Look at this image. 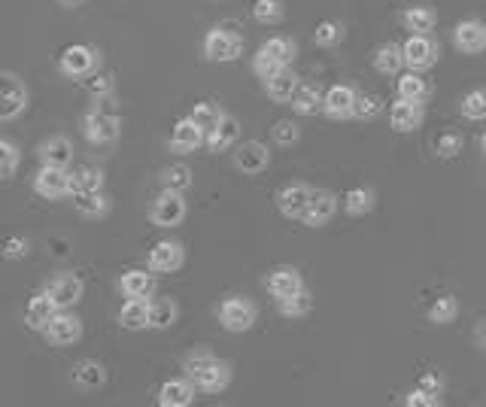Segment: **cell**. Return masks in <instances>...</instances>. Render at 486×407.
Returning a JSON list of instances; mask_svg holds the SVG:
<instances>
[{
	"instance_id": "1",
	"label": "cell",
	"mask_w": 486,
	"mask_h": 407,
	"mask_svg": "<svg viewBox=\"0 0 486 407\" xmlns=\"http://www.w3.org/2000/svg\"><path fill=\"white\" fill-rule=\"evenodd\" d=\"M101 67V52L89 43H74L59 55V70L67 80H89Z\"/></svg>"
},
{
	"instance_id": "2",
	"label": "cell",
	"mask_w": 486,
	"mask_h": 407,
	"mask_svg": "<svg viewBox=\"0 0 486 407\" xmlns=\"http://www.w3.org/2000/svg\"><path fill=\"white\" fill-rule=\"evenodd\" d=\"M204 59L213 64H228V61H238L243 55V37L238 31H228V27H210L204 34Z\"/></svg>"
},
{
	"instance_id": "3",
	"label": "cell",
	"mask_w": 486,
	"mask_h": 407,
	"mask_svg": "<svg viewBox=\"0 0 486 407\" xmlns=\"http://www.w3.org/2000/svg\"><path fill=\"white\" fill-rule=\"evenodd\" d=\"M255 319H259V307L243 295H231L219 304V323H223L225 332H231V334L249 332V328L255 325Z\"/></svg>"
},
{
	"instance_id": "4",
	"label": "cell",
	"mask_w": 486,
	"mask_h": 407,
	"mask_svg": "<svg viewBox=\"0 0 486 407\" xmlns=\"http://www.w3.org/2000/svg\"><path fill=\"white\" fill-rule=\"evenodd\" d=\"M34 192L46 201H59V198L74 195V176H70L67 168H59V164H43V168L34 174Z\"/></svg>"
},
{
	"instance_id": "5",
	"label": "cell",
	"mask_w": 486,
	"mask_h": 407,
	"mask_svg": "<svg viewBox=\"0 0 486 407\" xmlns=\"http://www.w3.org/2000/svg\"><path fill=\"white\" fill-rule=\"evenodd\" d=\"M82 137L91 143V146H104V143L119 140L122 134V119L113 116L106 110H91L89 116H82Z\"/></svg>"
},
{
	"instance_id": "6",
	"label": "cell",
	"mask_w": 486,
	"mask_h": 407,
	"mask_svg": "<svg viewBox=\"0 0 486 407\" xmlns=\"http://www.w3.org/2000/svg\"><path fill=\"white\" fill-rule=\"evenodd\" d=\"M185 198L183 192H174V189H161V195L153 201V210H149V219L153 225L159 228H176L185 219Z\"/></svg>"
},
{
	"instance_id": "7",
	"label": "cell",
	"mask_w": 486,
	"mask_h": 407,
	"mask_svg": "<svg viewBox=\"0 0 486 407\" xmlns=\"http://www.w3.org/2000/svg\"><path fill=\"white\" fill-rule=\"evenodd\" d=\"M404 64H407V70H432L435 64H438V43H435L428 34H411L404 43Z\"/></svg>"
},
{
	"instance_id": "8",
	"label": "cell",
	"mask_w": 486,
	"mask_h": 407,
	"mask_svg": "<svg viewBox=\"0 0 486 407\" xmlns=\"http://www.w3.org/2000/svg\"><path fill=\"white\" fill-rule=\"evenodd\" d=\"M43 334L52 347H74L82 338V319L74 310H59Z\"/></svg>"
},
{
	"instance_id": "9",
	"label": "cell",
	"mask_w": 486,
	"mask_h": 407,
	"mask_svg": "<svg viewBox=\"0 0 486 407\" xmlns=\"http://www.w3.org/2000/svg\"><path fill=\"white\" fill-rule=\"evenodd\" d=\"M268 164H270V149L262 140H247L234 149V168L243 176H259L268 170Z\"/></svg>"
},
{
	"instance_id": "10",
	"label": "cell",
	"mask_w": 486,
	"mask_h": 407,
	"mask_svg": "<svg viewBox=\"0 0 486 407\" xmlns=\"http://www.w3.org/2000/svg\"><path fill=\"white\" fill-rule=\"evenodd\" d=\"M356 101H359V91H356L353 85H332L323 98V113L328 119H334V122H341V119H353Z\"/></svg>"
},
{
	"instance_id": "11",
	"label": "cell",
	"mask_w": 486,
	"mask_h": 407,
	"mask_svg": "<svg viewBox=\"0 0 486 407\" xmlns=\"http://www.w3.org/2000/svg\"><path fill=\"white\" fill-rule=\"evenodd\" d=\"M27 110V85L16 74H4V104H0V119L16 122L21 113Z\"/></svg>"
},
{
	"instance_id": "12",
	"label": "cell",
	"mask_w": 486,
	"mask_h": 407,
	"mask_svg": "<svg viewBox=\"0 0 486 407\" xmlns=\"http://www.w3.org/2000/svg\"><path fill=\"white\" fill-rule=\"evenodd\" d=\"M334 213H338V195L328 189H317L310 198V204H307L302 223L307 228H325L334 219Z\"/></svg>"
},
{
	"instance_id": "13",
	"label": "cell",
	"mask_w": 486,
	"mask_h": 407,
	"mask_svg": "<svg viewBox=\"0 0 486 407\" xmlns=\"http://www.w3.org/2000/svg\"><path fill=\"white\" fill-rule=\"evenodd\" d=\"M46 292L52 295V301L59 304V310H74V307L82 301L85 286L76 274H59L46 286Z\"/></svg>"
},
{
	"instance_id": "14",
	"label": "cell",
	"mask_w": 486,
	"mask_h": 407,
	"mask_svg": "<svg viewBox=\"0 0 486 407\" xmlns=\"http://www.w3.org/2000/svg\"><path fill=\"white\" fill-rule=\"evenodd\" d=\"M310 198H313L310 185L289 183V185H283V189L277 192V210H280L286 219H302L307 204H310Z\"/></svg>"
},
{
	"instance_id": "15",
	"label": "cell",
	"mask_w": 486,
	"mask_h": 407,
	"mask_svg": "<svg viewBox=\"0 0 486 407\" xmlns=\"http://www.w3.org/2000/svg\"><path fill=\"white\" fill-rule=\"evenodd\" d=\"M185 265V249L176 240H159L153 249H149V268L155 274H174Z\"/></svg>"
},
{
	"instance_id": "16",
	"label": "cell",
	"mask_w": 486,
	"mask_h": 407,
	"mask_svg": "<svg viewBox=\"0 0 486 407\" xmlns=\"http://www.w3.org/2000/svg\"><path fill=\"white\" fill-rule=\"evenodd\" d=\"M453 46L466 55H477L486 46V25L481 19H466L453 27Z\"/></svg>"
},
{
	"instance_id": "17",
	"label": "cell",
	"mask_w": 486,
	"mask_h": 407,
	"mask_svg": "<svg viewBox=\"0 0 486 407\" xmlns=\"http://www.w3.org/2000/svg\"><path fill=\"white\" fill-rule=\"evenodd\" d=\"M55 313H59V304H55L52 295L43 289L25 307V325L31 328V332H46V325L55 319Z\"/></svg>"
},
{
	"instance_id": "18",
	"label": "cell",
	"mask_w": 486,
	"mask_h": 407,
	"mask_svg": "<svg viewBox=\"0 0 486 407\" xmlns=\"http://www.w3.org/2000/svg\"><path fill=\"white\" fill-rule=\"evenodd\" d=\"M201 143H207V134L195 125V119H192V116L180 119V122L174 125V131H170V149H174V153H180V155L195 153Z\"/></svg>"
},
{
	"instance_id": "19",
	"label": "cell",
	"mask_w": 486,
	"mask_h": 407,
	"mask_svg": "<svg viewBox=\"0 0 486 407\" xmlns=\"http://www.w3.org/2000/svg\"><path fill=\"white\" fill-rule=\"evenodd\" d=\"M426 113H423V104H413V101H402L398 98L389 110V122H392V131L398 134H413L419 125H423Z\"/></svg>"
},
{
	"instance_id": "20",
	"label": "cell",
	"mask_w": 486,
	"mask_h": 407,
	"mask_svg": "<svg viewBox=\"0 0 486 407\" xmlns=\"http://www.w3.org/2000/svg\"><path fill=\"white\" fill-rule=\"evenodd\" d=\"M195 380L192 377H176V380H168L161 383L159 389V402L161 407H189L192 402H195Z\"/></svg>"
},
{
	"instance_id": "21",
	"label": "cell",
	"mask_w": 486,
	"mask_h": 407,
	"mask_svg": "<svg viewBox=\"0 0 486 407\" xmlns=\"http://www.w3.org/2000/svg\"><path fill=\"white\" fill-rule=\"evenodd\" d=\"M149 317H153V298H128L119 310V325L128 332H143L149 328Z\"/></svg>"
},
{
	"instance_id": "22",
	"label": "cell",
	"mask_w": 486,
	"mask_h": 407,
	"mask_svg": "<svg viewBox=\"0 0 486 407\" xmlns=\"http://www.w3.org/2000/svg\"><path fill=\"white\" fill-rule=\"evenodd\" d=\"M302 289H304V277H302V270L298 268L280 265V268H274L268 274V292L274 298H289V295H295V292H302Z\"/></svg>"
},
{
	"instance_id": "23",
	"label": "cell",
	"mask_w": 486,
	"mask_h": 407,
	"mask_svg": "<svg viewBox=\"0 0 486 407\" xmlns=\"http://www.w3.org/2000/svg\"><path fill=\"white\" fill-rule=\"evenodd\" d=\"M228 383H231V365L223 359H213L210 365L195 377L198 392H207V395H216V392L228 389Z\"/></svg>"
},
{
	"instance_id": "24",
	"label": "cell",
	"mask_w": 486,
	"mask_h": 407,
	"mask_svg": "<svg viewBox=\"0 0 486 407\" xmlns=\"http://www.w3.org/2000/svg\"><path fill=\"white\" fill-rule=\"evenodd\" d=\"M119 289L125 298H153L155 295V270L153 268L149 270H140V268L125 270L119 280Z\"/></svg>"
},
{
	"instance_id": "25",
	"label": "cell",
	"mask_w": 486,
	"mask_h": 407,
	"mask_svg": "<svg viewBox=\"0 0 486 407\" xmlns=\"http://www.w3.org/2000/svg\"><path fill=\"white\" fill-rule=\"evenodd\" d=\"M37 159L43 164H59V168H70V161H74V143L67 137H61V134H55V137L43 140L37 146Z\"/></svg>"
},
{
	"instance_id": "26",
	"label": "cell",
	"mask_w": 486,
	"mask_h": 407,
	"mask_svg": "<svg viewBox=\"0 0 486 407\" xmlns=\"http://www.w3.org/2000/svg\"><path fill=\"white\" fill-rule=\"evenodd\" d=\"M396 91H398V98H402V101L426 104L428 95H432V85H428V80L419 76V70H407V74L398 76Z\"/></svg>"
},
{
	"instance_id": "27",
	"label": "cell",
	"mask_w": 486,
	"mask_h": 407,
	"mask_svg": "<svg viewBox=\"0 0 486 407\" xmlns=\"http://www.w3.org/2000/svg\"><path fill=\"white\" fill-rule=\"evenodd\" d=\"M238 137H240V122L225 113L223 122H219L210 134H207V149H210V153H228V149L238 143Z\"/></svg>"
},
{
	"instance_id": "28",
	"label": "cell",
	"mask_w": 486,
	"mask_h": 407,
	"mask_svg": "<svg viewBox=\"0 0 486 407\" xmlns=\"http://www.w3.org/2000/svg\"><path fill=\"white\" fill-rule=\"evenodd\" d=\"M74 207H76V213L85 216V219H101V216L110 213V195H106L104 189H98V192H76Z\"/></svg>"
},
{
	"instance_id": "29",
	"label": "cell",
	"mask_w": 486,
	"mask_h": 407,
	"mask_svg": "<svg viewBox=\"0 0 486 407\" xmlns=\"http://www.w3.org/2000/svg\"><path fill=\"white\" fill-rule=\"evenodd\" d=\"M298 85H302V80L295 76V70L283 67L280 74L274 76V80L264 82V91H268V98L274 104H292V95H295Z\"/></svg>"
},
{
	"instance_id": "30",
	"label": "cell",
	"mask_w": 486,
	"mask_h": 407,
	"mask_svg": "<svg viewBox=\"0 0 486 407\" xmlns=\"http://www.w3.org/2000/svg\"><path fill=\"white\" fill-rule=\"evenodd\" d=\"M402 67H407V64H404V49L398 43H383V46L374 49V70L380 76H396Z\"/></svg>"
},
{
	"instance_id": "31",
	"label": "cell",
	"mask_w": 486,
	"mask_h": 407,
	"mask_svg": "<svg viewBox=\"0 0 486 407\" xmlns=\"http://www.w3.org/2000/svg\"><path fill=\"white\" fill-rule=\"evenodd\" d=\"M323 91H319V85L313 82H302L295 89V95H292V110L298 113V116H313L317 110H323Z\"/></svg>"
},
{
	"instance_id": "32",
	"label": "cell",
	"mask_w": 486,
	"mask_h": 407,
	"mask_svg": "<svg viewBox=\"0 0 486 407\" xmlns=\"http://www.w3.org/2000/svg\"><path fill=\"white\" fill-rule=\"evenodd\" d=\"M74 383L80 387L82 392H95V389H101L104 383H106V371L101 362H95V359H82L80 365L74 368Z\"/></svg>"
},
{
	"instance_id": "33",
	"label": "cell",
	"mask_w": 486,
	"mask_h": 407,
	"mask_svg": "<svg viewBox=\"0 0 486 407\" xmlns=\"http://www.w3.org/2000/svg\"><path fill=\"white\" fill-rule=\"evenodd\" d=\"M374 204H377L374 189H364V185H356V189H349L344 195V210L356 219L368 216V213L374 210Z\"/></svg>"
},
{
	"instance_id": "34",
	"label": "cell",
	"mask_w": 486,
	"mask_h": 407,
	"mask_svg": "<svg viewBox=\"0 0 486 407\" xmlns=\"http://www.w3.org/2000/svg\"><path fill=\"white\" fill-rule=\"evenodd\" d=\"M277 310H280V317H286V319L307 317V313L313 310V295L307 292V286H304V289H302V292H295V295L277 298Z\"/></svg>"
},
{
	"instance_id": "35",
	"label": "cell",
	"mask_w": 486,
	"mask_h": 407,
	"mask_svg": "<svg viewBox=\"0 0 486 407\" xmlns=\"http://www.w3.org/2000/svg\"><path fill=\"white\" fill-rule=\"evenodd\" d=\"M402 21L411 34H428L435 25H438V16H435L432 6H411V10H404Z\"/></svg>"
},
{
	"instance_id": "36",
	"label": "cell",
	"mask_w": 486,
	"mask_h": 407,
	"mask_svg": "<svg viewBox=\"0 0 486 407\" xmlns=\"http://www.w3.org/2000/svg\"><path fill=\"white\" fill-rule=\"evenodd\" d=\"M176 317H180V307H176L174 298H155L153 301V317H149V328H155V332H164V328H170L176 323Z\"/></svg>"
},
{
	"instance_id": "37",
	"label": "cell",
	"mask_w": 486,
	"mask_h": 407,
	"mask_svg": "<svg viewBox=\"0 0 486 407\" xmlns=\"http://www.w3.org/2000/svg\"><path fill=\"white\" fill-rule=\"evenodd\" d=\"M74 176V195L76 192H98L104 189V170L95 168V164H80V168L70 170Z\"/></svg>"
},
{
	"instance_id": "38",
	"label": "cell",
	"mask_w": 486,
	"mask_h": 407,
	"mask_svg": "<svg viewBox=\"0 0 486 407\" xmlns=\"http://www.w3.org/2000/svg\"><path fill=\"white\" fill-rule=\"evenodd\" d=\"M189 116L195 119V125L201 128L204 134H210L213 128L225 119V110L219 104H213V101H201V104H195V110H192Z\"/></svg>"
},
{
	"instance_id": "39",
	"label": "cell",
	"mask_w": 486,
	"mask_h": 407,
	"mask_svg": "<svg viewBox=\"0 0 486 407\" xmlns=\"http://www.w3.org/2000/svg\"><path fill=\"white\" fill-rule=\"evenodd\" d=\"M195 183V174H192L189 164H170V168L161 170V189H174V192H185Z\"/></svg>"
},
{
	"instance_id": "40",
	"label": "cell",
	"mask_w": 486,
	"mask_h": 407,
	"mask_svg": "<svg viewBox=\"0 0 486 407\" xmlns=\"http://www.w3.org/2000/svg\"><path fill=\"white\" fill-rule=\"evenodd\" d=\"M456 317H459V301H456L453 295L435 298V304L428 307V323H435V325H450V323H456Z\"/></svg>"
},
{
	"instance_id": "41",
	"label": "cell",
	"mask_w": 486,
	"mask_h": 407,
	"mask_svg": "<svg viewBox=\"0 0 486 407\" xmlns=\"http://www.w3.org/2000/svg\"><path fill=\"white\" fill-rule=\"evenodd\" d=\"M253 19L259 21V25H280V21L286 19L283 0H255Z\"/></svg>"
},
{
	"instance_id": "42",
	"label": "cell",
	"mask_w": 486,
	"mask_h": 407,
	"mask_svg": "<svg viewBox=\"0 0 486 407\" xmlns=\"http://www.w3.org/2000/svg\"><path fill=\"white\" fill-rule=\"evenodd\" d=\"M262 49L274 55L280 64H286V67H292V61L298 59V46L292 37H270L268 43H262Z\"/></svg>"
},
{
	"instance_id": "43",
	"label": "cell",
	"mask_w": 486,
	"mask_h": 407,
	"mask_svg": "<svg viewBox=\"0 0 486 407\" xmlns=\"http://www.w3.org/2000/svg\"><path fill=\"white\" fill-rule=\"evenodd\" d=\"M462 116L471 119V122H483L486 119V89H471L459 104Z\"/></svg>"
},
{
	"instance_id": "44",
	"label": "cell",
	"mask_w": 486,
	"mask_h": 407,
	"mask_svg": "<svg viewBox=\"0 0 486 407\" xmlns=\"http://www.w3.org/2000/svg\"><path fill=\"white\" fill-rule=\"evenodd\" d=\"M341 40H344V25H341V21H334V19L319 21L317 31H313V43H317V46H323V49L338 46Z\"/></svg>"
},
{
	"instance_id": "45",
	"label": "cell",
	"mask_w": 486,
	"mask_h": 407,
	"mask_svg": "<svg viewBox=\"0 0 486 407\" xmlns=\"http://www.w3.org/2000/svg\"><path fill=\"white\" fill-rule=\"evenodd\" d=\"M286 67V64H280L274 59V55L270 52H264V49L259 46V52L253 55V74L259 76L262 82H268V80H274L277 74H280V70Z\"/></svg>"
},
{
	"instance_id": "46",
	"label": "cell",
	"mask_w": 486,
	"mask_h": 407,
	"mask_svg": "<svg viewBox=\"0 0 486 407\" xmlns=\"http://www.w3.org/2000/svg\"><path fill=\"white\" fill-rule=\"evenodd\" d=\"M19 161H21V153L12 140H0V176L4 180H12L19 170Z\"/></svg>"
},
{
	"instance_id": "47",
	"label": "cell",
	"mask_w": 486,
	"mask_h": 407,
	"mask_svg": "<svg viewBox=\"0 0 486 407\" xmlns=\"http://www.w3.org/2000/svg\"><path fill=\"white\" fill-rule=\"evenodd\" d=\"M462 146H466V140H462V134H456V131H444L438 140H435V153H438V159H456V155L462 153Z\"/></svg>"
},
{
	"instance_id": "48",
	"label": "cell",
	"mask_w": 486,
	"mask_h": 407,
	"mask_svg": "<svg viewBox=\"0 0 486 407\" xmlns=\"http://www.w3.org/2000/svg\"><path fill=\"white\" fill-rule=\"evenodd\" d=\"M383 113V98L380 95H359V101H356V113L353 119H362V122H371V119H377Z\"/></svg>"
},
{
	"instance_id": "49",
	"label": "cell",
	"mask_w": 486,
	"mask_h": 407,
	"mask_svg": "<svg viewBox=\"0 0 486 407\" xmlns=\"http://www.w3.org/2000/svg\"><path fill=\"white\" fill-rule=\"evenodd\" d=\"M85 89H89V95L98 98V101H110L113 91H116V80H113L110 74H95L85 80Z\"/></svg>"
},
{
	"instance_id": "50",
	"label": "cell",
	"mask_w": 486,
	"mask_h": 407,
	"mask_svg": "<svg viewBox=\"0 0 486 407\" xmlns=\"http://www.w3.org/2000/svg\"><path fill=\"white\" fill-rule=\"evenodd\" d=\"M216 359V356L210 353V349H195V353H189L183 359V371H185V377H192V380H195L198 374H201V371L210 365V362Z\"/></svg>"
},
{
	"instance_id": "51",
	"label": "cell",
	"mask_w": 486,
	"mask_h": 407,
	"mask_svg": "<svg viewBox=\"0 0 486 407\" xmlns=\"http://www.w3.org/2000/svg\"><path fill=\"white\" fill-rule=\"evenodd\" d=\"M270 134H274V140L280 143V146H292V143H298V137H302V131H298V125L292 122V119H280V122H274Z\"/></svg>"
},
{
	"instance_id": "52",
	"label": "cell",
	"mask_w": 486,
	"mask_h": 407,
	"mask_svg": "<svg viewBox=\"0 0 486 407\" xmlns=\"http://www.w3.org/2000/svg\"><path fill=\"white\" fill-rule=\"evenodd\" d=\"M404 404L407 407H438L441 404V392H432V389L417 387V389H411L404 395Z\"/></svg>"
},
{
	"instance_id": "53",
	"label": "cell",
	"mask_w": 486,
	"mask_h": 407,
	"mask_svg": "<svg viewBox=\"0 0 486 407\" xmlns=\"http://www.w3.org/2000/svg\"><path fill=\"white\" fill-rule=\"evenodd\" d=\"M27 249H31V244H27L25 238H6V244H4V259L19 262V259H25V255H27Z\"/></svg>"
},
{
	"instance_id": "54",
	"label": "cell",
	"mask_w": 486,
	"mask_h": 407,
	"mask_svg": "<svg viewBox=\"0 0 486 407\" xmlns=\"http://www.w3.org/2000/svg\"><path fill=\"white\" fill-rule=\"evenodd\" d=\"M419 387H423V389H432V392H441V387H444V383H441V377H438V374H423Z\"/></svg>"
},
{
	"instance_id": "55",
	"label": "cell",
	"mask_w": 486,
	"mask_h": 407,
	"mask_svg": "<svg viewBox=\"0 0 486 407\" xmlns=\"http://www.w3.org/2000/svg\"><path fill=\"white\" fill-rule=\"evenodd\" d=\"M474 344L481 349H486V317L474 325Z\"/></svg>"
},
{
	"instance_id": "56",
	"label": "cell",
	"mask_w": 486,
	"mask_h": 407,
	"mask_svg": "<svg viewBox=\"0 0 486 407\" xmlns=\"http://www.w3.org/2000/svg\"><path fill=\"white\" fill-rule=\"evenodd\" d=\"M59 4L64 6V10H76V6H82L85 0H59Z\"/></svg>"
},
{
	"instance_id": "57",
	"label": "cell",
	"mask_w": 486,
	"mask_h": 407,
	"mask_svg": "<svg viewBox=\"0 0 486 407\" xmlns=\"http://www.w3.org/2000/svg\"><path fill=\"white\" fill-rule=\"evenodd\" d=\"M481 146H483V153H486V134H483V137H481Z\"/></svg>"
}]
</instances>
